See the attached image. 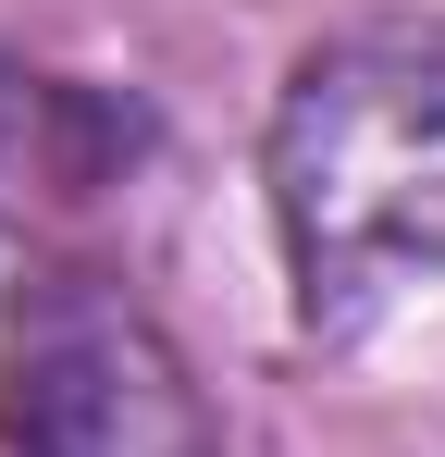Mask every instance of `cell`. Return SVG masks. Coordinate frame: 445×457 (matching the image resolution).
<instances>
[{
    "instance_id": "1",
    "label": "cell",
    "mask_w": 445,
    "mask_h": 457,
    "mask_svg": "<svg viewBox=\"0 0 445 457\" xmlns=\"http://www.w3.org/2000/svg\"><path fill=\"white\" fill-rule=\"evenodd\" d=\"M297 321L322 346L445 285V12H359L297 50L260 137Z\"/></svg>"
},
{
    "instance_id": "2",
    "label": "cell",
    "mask_w": 445,
    "mask_h": 457,
    "mask_svg": "<svg viewBox=\"0 0 445 457\" xmlns=\"http://www.w3.org/2000/svg\"><path fill=\"white\" fill-rule=\"evenodd\" d=\"M0 457H222V420L112 272H38L0 334Z\"/></svg>"
}]
</instances>
